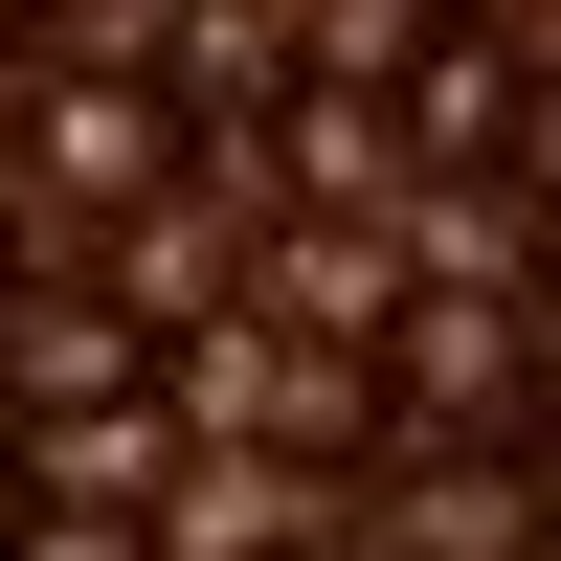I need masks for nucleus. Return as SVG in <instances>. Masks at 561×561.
Masks as SVG:
<instances>
[]
</instances>
